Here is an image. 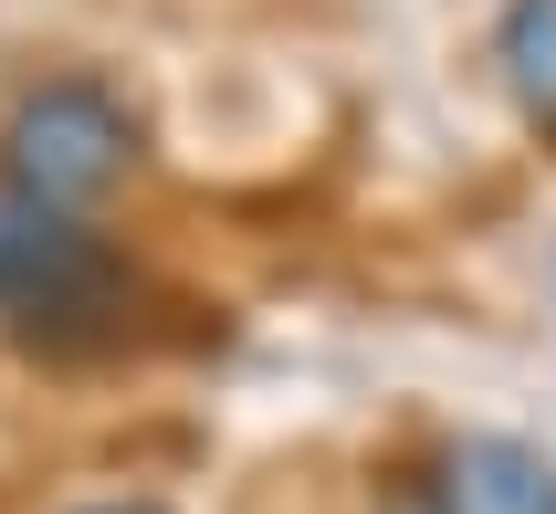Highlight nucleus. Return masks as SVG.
I'll use <instances>...</instances> for the list:
<instances>
[{"mask_svg": "<svg viewBox=\"0 0 556 514\" xmlns=\"http://www.w3.org/2000/svg\"><path fill=\"white\" fill-rule=\"evenodd\" d=\"M137 315V273L74 211H31L0 189V326L42 358H94Z\"/></svg>", "mask_w": 556, "mask_h": 514, "instance_id": "f257e3e1", "label": "nucleus"}, {"mask_svg": "<svg viewBox=\"0 0 556 514\" xmlns=\"http://www.w3.org/2000/svg\"><path fill=\"white\" fill-rule=\"evenodd\" d=\"M126 168H137V116L94 74L31 85L11 105V126H0V189L31 200V211H94Z\"/></svg>", "mask_w": 556, "mask_h": 514, "instance_id": "f03ea898", "label": "nucleus"}, {"mask_svg": "<svg viewBox=\"0 0 556 514\" xmlns=\"http://www.w3.org/2000/svg\"><path fill=\"white\" fill-rule=\"evenodd\" d=\"M409 504L420 514H556V462L515 430H463L420 462Z\"/></svg>", "mask_w": 556, "mask_h": 514, "instance_id": "7ed1b4c3", "label": "nucleus"}, {"mask_svg": "<svg viewBox=\"0 0 556 514\" xmlns=\"http://www.w3.org/2000/svg\"><path fill=\"white\" fill-rule=\"evenodd\" d=\"M494 74L515 95V116L556 137V0H504L494 11Z\"/></svg>", "mask_w": 556, "mask_h": 514, "instance_id": "20e7f679", "label": "nucleus"}, {"mask_svg": "<svg viewBox=\"0 0 556 514\" xmlns=\"http://www.w3.org/2000/svg\"><path fill=\"white\" fill-rule=\"evenodd\" d=\"M85 514H168V504H148V493H126V504H85Z\"/></svg>", "mask_w": 556, "mask_h": 514, "instance_id": "39448f33", "label": "nucleus"}]
</instances>
